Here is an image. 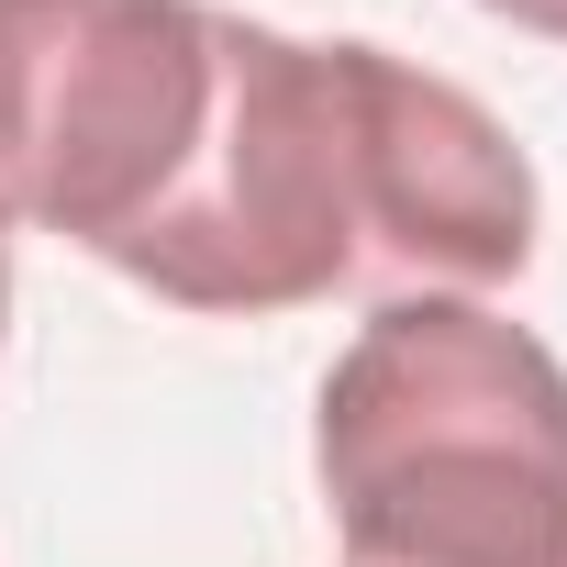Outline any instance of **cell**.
<instances>
[{
    "label": "cell",
    "mask_w": 567,
    "mask_h": 567,
    "mask_svg": "<svg viewBox=\"0 0 567 567\" xmlns=\"http://www.w3.org/2000/svg\"><path fill=\"white\" fill-rule=\"evenodd\" d=\"M523 256L534 167L456 79L212 12V123L101 267L178 312H301L357 278L489 290Z\"/></svg>",
    "instance_id": "cell-1"
},
{
    "label": "cell",
    "mask_w": 567,
    "mask_h": 567,
    "mask_svg": "<svg viewBox=\"0 0 567 567\" xmlns=\"http://www.w3.org/2000/svg\"><path fill=\"white\" fill-rule=\"evenodd\" d=\"M312 445L346 567H567V368L467 290L379 301Z\"/></svg>",
    "instance_id": "cell-2"
},
{
    "label": "cell",
    "mask_w": 567,
    "mask_h": 567,
    "mask_svg": "<svg viewBox=\"0 0 567 567\" xmlns=\"http://www.w3.org/2000/svg\"><path fill=\"white\" fill-rule=\"evenodd\" d=\"M478 12H501V23H523V34L567 45V0H478Z\"/></svg>",
    "instance_id": "cell-4"
},
{
    "label": "cell",
    "mask_w": 567,
    "mask_h": 567,
    "mask_svg": "<svg viewBox=\"0 0 567 567\" xmlns=\"http://www.w3.org/2000/svg\"><path fill=\"white\" fill-rule=\"evenodd\" d=\"M0 312H12V245H0Z\"/></svg>",
    "instance_id": "cell-5"
},
{
    "label": "cell",
    "mask_w": 567,
    "mask_h": 567,
    "mask_svg": "<svg viewBox=\"0 0 567 567\" xmlns=\"http://www.w3.org/2000/svg\"><path fill=\"white\" fill-rule=\"evenodd\" d=\"M212 123V0H0V223L112 256Z\"/></svg>",
    "instance_id": "cell-3"
}]
</instances>
